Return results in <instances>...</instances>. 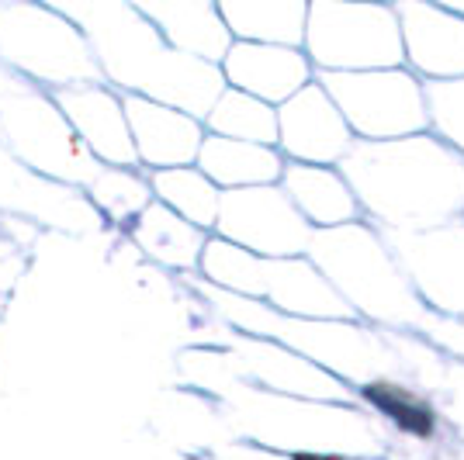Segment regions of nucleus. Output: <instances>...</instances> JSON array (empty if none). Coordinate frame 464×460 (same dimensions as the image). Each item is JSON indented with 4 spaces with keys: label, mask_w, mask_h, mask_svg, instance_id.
<instances>
[{
    "label": "nucleus",
    "mask_w": 464,
    "mask_h": 460,
    "mask_svg": "<svg viewBox=\"0 0 464 460\" xmlns=\"http://www.w3.org/2000/svg\"><path fill=\"white\" fill-rule=\"evenodd\" d=\"M368 398L378 405L385 416H392V419L399 422L402 429L416 433V436H430V429H433L430 408H426L423 402H416L409 391L395 388V384H371Z\"/></svg>",
    "instance_id": "nucleus-1"
}]
</instances>
